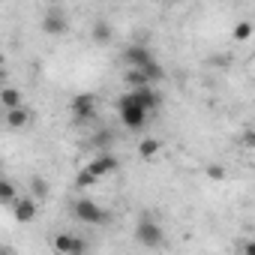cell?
<instances>
[{
    "mask_svg": "<svg viewBox=\"0 0 255 255\" xmlns=\"http://www.w3.org/2000/svg\"><path fill=\"white\" fill-rule=\"evenodd\" d=\"M99 177L90 171V168H84V171H78V177H75V186H81V189H87V186H93Z\"/></svg>",
    "mask_w": 255,
    "mask_h": 255,
    "instance_id": "15",
    "label": "cell"
},
{
    "mask_svg": "<svg viewBox=\"0 0 255 255\" xmlns=\"http://www.w3.org/2000/svg\"><path fill=\"white\" fill-rule=\"evenodd\" d=\"M123 60L129 66H147V63H153V54H150V48L144 42H135V45H129L123 51Z\"/></svg>",
    "mask_w": 255,
    "mask_h": 255,
    "instance_id": "6",
    "label": "cell"
},
{
    "mask_svg": "<svg viewBox=\"0 0 255 255\" xmlns=\"http://www.w3.org/2000/svg\"><path fill=\"white\" fill-rule=\"evenodd\" d=\"M249 36H252V24H249V21H240V24L234 27V39L243 42V39H249Z\"/></svg>",
    "mask_w": 255,
    "mask_h": 255,
    "instance_id": "16",
    "label": "cell"
},
{
    "mask_svg": "<svg viewBox=\"0 0 255 255\" xmlns=\"http://www.w3.org/2000/svg\"><path fill=\"white\" fill-rule=\"evenodd\" d=\"M90 36H93V42L108 45V42H111V27H108V21H96L93 30H90Z\"/></svg>",
    "mask_w": 255,
    "mask_h": 255,
    "instance_id": "11",
    "label": "cell"
},
{
    "mask_svg": "<svg viewBox=\"0 0 255 255\" xmlns=\"http://www.w3.org/2000/svg\"><path fill=\"white\" fill-rule=\"evenodd\" d=\"M138 153H141L144 159H153V156L159 153V141H156V138H144V141L138 144Z\"/></svg>",
    "mask_w": 255,
    "mask_h": 255,
    "instance_id": "14",
    "label": "cell"
},
{
    "mask_svg": "<svg viewBox=\"0 0 255 255\" xmlns=\"http://www.w3.org/2000/svg\"><path fill=\"white\" fill-rule=\"evenodd\" d=\"M69 111H72L75 120H90V117L96 114V96H93V93H81V96H75V99L69 102Z\"/></svg>",
    "mask_w": 255,
    "mask_h": 255,
    "instance_id": "4",
    "label": "cell"
},
{
    "mask_svg": "<svg viewBox=\"0 0 255 255\" xmlns=\"http://www.w3.org/2000/svg\"><path fill=\"white\" fill-rule=\"evenodd\" d=\"M54 249H57L60 255H81V252L87 249V243H84L81 237H75V234H57V237H54Z\"/></svg>",
    "mask_w": 255,
    "mask_h": 255,
    "instance_id": "5",
    "label": "cell"
},
{
    "mask_svg": "<svg viewBox=\"0 0 255 255\" xmlns=\"http://www.w3.org/2000/svg\"><path fill=\"white\" fill-rule=\"evenodd\" d=\"M33 192H36V198H45V195H48V186H45V180H42V177H36V180H33Z\"/></svg>",
    "mask_w": 255,
    "mask_h": 255,
    "instance_id": "17",
    "label": "cell"
},
{
    "mask_svg": "<svg viewBox=\"0 0 255 255\" xmlns=\"http://www.w3.org/2000/svg\"><path fill=\"white\" fill-rule=\"evenodd\" d=\"M18 198H15V186L9 183V180H3V183H0V204H3V207H12Z\"/></svg>",
    "mask_w": 255,
    "mask_h": 255,
    "instance_id": "13",
    "label": "cell"
},
{
    "mask_svg": "<svg viewBox=\"0 0 255 255\" xmlns=\"http://www.w3.org/2000/svg\"><path fill=\"white\" fill-rule=\"evenodd\" d=\"M117 111H120V120H123V126L126 129H144V123H147V108L138 102V96H135V90H129V93H123L120 99H117Z\"/></svg>",
    "mask_w": 255,
    "mask_h": 255,
    "instance_id": "1",
    "label": "cell"
},
{
    "mask_svg": "<svg viewBox=\"0 0 255 255\" xmlns=\"http://www.w3.org/2000/svg\"><path fill=\"white\" fill-rule=\"evenodd\" d=\"M240 249H243V252H246V255H255V243H243V246H240Z\"/></svg>",
    "mask_w": 255,
    "mask_h": 255,
    "instance_id": "20",
    "label": "cell"
},
{
    "mask_svg": "<svg viewBox=\"0 0 255 255\" xmlns=\"http://www.w3.org/2000/svg\"><path fill=\"white\" fill-rule=\"evenodd\" d=\"M12 213H15L18 222H33L36 219V201L33 198H18L12 204Z\"/></svg>",
    "mask_w": 255,
    "mask_h": 255,
    "instance_id": "9",
    "label": "cell"
},
{
    "mask_svg": "<svg viewBox=\"0 0 255 255\" xmlns=\"http://www.w3.org/2000/svg\"><path fill=\"white\" fill-rule=\"evenodd\" d=\"M42 30H45L48 36H63V33H66V18H63V12L48 9L45 18H42Z\"/></svg>",
    "mask_w": 255,
    "mask_h": 255,
    "instance_id": "7",
    "label": "cell"
},
{
    "mask_svg": "<svg viewBox=\"0 0 255 255\" xmlns=\"http://www.w3.org/2000/svg\"><path fill=\"white\" fill-rule=\"evenodd\" d=\"M135 240L147 249H156V246H162V228L150 219H141L138 228H135Z\"/></svg>",
    "mask_w": 255,
    "mask_h": 255,
    "instance_id": "3",
    "label": "cell"
},
{
    "mask_svg": "<svg viewBox=\"0 0 255 255\" xmlns=\"http://www.w3.org/2000/svg\"><path fill=\"white\" fill-rule=\"evenodd\" d=\"M207 177H210V180H222V177H225V168H222V165H210V168H207Z\"/></svg>",
    "mask_w": 255,
    "mask_h": 255,
    "instance_id": "18",
    "label": "cell"
},
{
    "mask_svg": "<svg viewBox=\"0 0 255 255\" xmlns=\"http://www.w3.org/2000/svg\"><path fill=\"white\" fill-rule=\"evenodd\" d=\"M246 147H255V132H243V138H240Z\"/></svg>",
    "mask_w": 255,
    "mask_h": 255,
    "instance_id": "19",
    "label": "cell"
},
{
    "mask_svg": "<svg viewBox=\"0 0 255 255\" xmlns=\"http://www.w3.org/2000/svg\"><path fill=\"white\" fill-rule=\"evenodd\" d=\"M0 102H3V108L9 111V108H18V105H24L21 102V93L15 90V87H3V93H0Z\"/></svg>",
    "mask_w": 255,
    "mask_h": 255,
    "instance_id": "12",
    "label": "cell"
},
{
    "mask_svg": "<svg viewBox=\"0 0 255 255\" xmlns=\"http://www.w3.org/2000/svg\"><path fill=\"white\" fill-rule=\"evenodd\" d=\"M27 123H30V111L24 105L6 111V126H9V129H21V126H27Z\"/></svg>",
    "mask_w": 255,
    "mask_h": 255,
    "instance_id": "10",
    "label": "cell"
},
{
    "mask_svg": "<svg viewBox=\"0 0 255 255\" xmlns=\"http://www.w3.org/2000/svg\"><path fill=\"white\" fill-rule=\"evenodd\" d=\"M87 168H90L96 177H105V174H114V171H117V159H114L111 153H102V156H96Z\"/></svg>",
    "mask_w": 255,
    "mask_h": 255,
    "instance_id": "8",
    "label": "cell"
},
{
    "mask_svg": "<svg viewBox=\"0 0 255 255\" xmlns=\"http://www.w3.org/2000/svg\"><path fill=\"white\" fill-rule=\"evenodd\" d=\"M72 213L81 219V222H87V225H102L108 216H105V210L96 204V201H90V198H81V201H75L72 204Z\"/></svg>",
    "mask_w": 255,
    "mask_h": 255,
    "instance_id": "2",
    "label": "cell"
}]
</instances>
